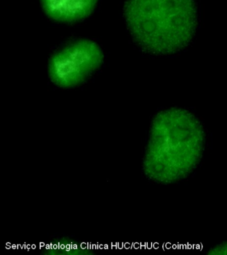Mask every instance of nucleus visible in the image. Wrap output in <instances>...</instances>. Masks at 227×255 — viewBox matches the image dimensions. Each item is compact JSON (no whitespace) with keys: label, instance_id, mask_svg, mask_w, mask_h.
Segmentation results:
<instances>
[{"label":"nucleus","instance_id":"nucleus-1","mask_svg":"<svg viewBox=\"0 0 227 255\" xmlns=\"http://www.w3.org/2000/svg\"><path fill=\"white\" fill-rule=\"evenodd\" d=\"M205 147V130L194 115L180 108L162 111L152 123L146 173L163 185L183 181L200 163Z\"/></svg>","mask_w":227,"mask_h":255},{"label":"nucleus","instance_id":"nucleus-2","mask_svg":"<svg viewBox=\"0 0 227 255\" xmlns=\"http://www.w3.org/2000/svg\"><path fill=\"white\" fill-rule=\"evenodd\" d=\"M123 13L134 41L154 54H169L186 47L198 18L195 0H126Z\"/></svg>","mask_w":227,"mask_h":255},{"label":"nucleus","instance_id":"nucleus-3","mask_svg":"<svg viewBox=\"0 0 227 255\" xmlns=\"http://www.w3.org/2000/svg\"><path fill=\"white\" fill-rule=\"evenodd\" d=\"M104 61L102 49L94 41H71L51 55L47 67L49 78L59 88H75L88 80Z\"/></svg>","mask_w":227,"mask_h":255},{"label":"nucleus","instance_id":"nucleus-4","mask_svg":"<svg viewBox=\"0 0 227 255\" xmlns=\"http://www.w3.org/2000/svg\"><path fill=\"white\" fill-rule=\"evenodd\" d=\"M99 0H39L43 12L51 20L74 23L86 19L96 8Z\"/></svg>","mask_w":227,"mask_h":255},{"label":"nucleus","instance_id":"nucleus-5","mask_svg":"<svg viewBox=\"0 0 227 255\" xmlns=\"http://www.w3.org/2000/svg\"><path fill=\"white\" fill-rule=\"evenodd\" d=\"M207 253L211 255H227V241L212 247Z\"/></svg>","mask_w":227,"mask_h":255}]
</instances>
